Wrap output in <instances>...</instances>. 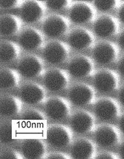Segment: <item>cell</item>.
<instances>
[{
	"instance_id": "f1b7e54d",
	"label": "cell",
	"mask_w": 124,
	"mask_h": 159,
	"mask_svg": "<svg viewBox=\"0 0 124 159\" xmlns=\"http://www.w3.org/2000/svg\"><path fill=\"white\" fill-rule=\"evenodd\" d=\"M69 2L68 0H48L46 5L49 9L53 11H60L65 9L68 6Z\"/></svg>"
},
{
	"instance_id": "4dcf8cb0",
	"label": "cell",
	"mask_w": 124,
	"mask_h": 159,
	"mask_svg": "<svg viewBox=\"0 0 124 159\" xmlns=\"http://www.w3.org/2000/svg\"><path fill=\"white\" fill-rule=\"evenodd\" d=\"M21 2L19 0H0V7L3 9H14L20 5Z\"/></svg>"
},
{
	"instance_id": "cb8c5ba5",
	"label": "cell",
	"mask_w": 124,
	"mask_h": 159,
	"mask_svg": "<svg viewBox=\"0 0 124 159\" xmlns=\"http://www.w3.org/2000/svg\"><path fill=\"white\" fill-rule=\"evenodd\" d=\"M20 19L13 14H4L0 18V34L2 36H13L20 30Z\"/></svg>"
},
{
	"instance_id": "277c9868",
	"label": "cell",
	"mask_w": 124,
	"mask_h": 159,
	"mask_svg": "<svg viewBox=\"0 0 124 159\" xmlns=\"http://www.w3.org/2000/svg\"><path fill=\"white\" fill-rule=\"evenodd\" d=\"M18 70L23 76L27 78H34L43 73V63L36 55H25L18 63Z\"/></svg>"
},
{
	"instance_id": "e0dca14e",
	"label": "cell",
	"mask_w": 124,
	"mask_h": 159,
	"mask_svg": "<svg viewBox=\"0 0 124 159\" xmlns=\"http://www.w3.org/2000/svg\"><path fill=\"white\" fill-rule=\"evenodd\" d=\"M95 137L99 146L103 148H109L117 144L120 135L118 131L113 126L103 125L96 129Z\"/></svg>"
},
{
	"instance_id": "d4e9b609",
	"label": "cell",
	"mask_w": 124,
	"mask_h": 159,
	"mask_svg": "<svg viewBox=\"0 0 124 159\" xmlns=\"http://www.w3.org/2000/svg\"><path fill=\"white\" fill-rule=\"evenodd\" d=\"M20 51L18 45L11 41H3L0 43V60L3 63H10L16 59Z\"/></svg>"
},
{
	"instance_id": "ac0fdd59",
	"label": "cell",
	"mask_w": 124,
	"mask_h": 159,
	"mask_svg": "<svg viewBox=\"0 0 124 159\" xmlns=\"http://www.w3.org/2000/svg\"><path fill=\"white\" fill-rule=\"evenodd\" d=\"M95 16V11L91 5L87 3L78 2L70 9L69 17L77 24H84L91 21Z\"/></svg>"
},
{
	"instance_id": "7a4b0ae2",
	"label": "cell",
	"mask_w": 124,
	"mask_h": 159,
	"mask_svg": "<svg viewBox=\"0 0 124 159\" xmlns=\"http://www.w3.org/2000/svg\"><path fill=\"white\" fill-rule=\"evenodd\" d=\"M67 45L61 41L53 40L46 43L43 49L45 60L51 64H59L64 62L69 57Z\"/></svg>"
},
{
	"instance_id": "7402d4cb",
	"label": "cell",
	"mask_w": 124,
	"mask_h": 159,
	"mask_svg": "<svg viewBox=\"0 0 124 159\" xmlns=\"http://www.w3.org/2000/svg\"><path fill=\"white\" fill-rule=\"evenodd\" d=\"M22 104L20 99L11 94L3 95L0 99V113L4 116H12L20 113Z\"/></svg>"
},
{
	"instance_id": "4fadbf2b",
	"label": "cell",
	"mask_w": 124,
	"mask_h": 159,
	"mask_svg": "<svg viewBox=\"0 0 124 159\" xmlns=\"http://www.w3.org/2000/svg\"><path fill=\"white\" fill-rule=\"evenodd\" d=\"M21 153L27 159H41L45 157L46 147L40 139L28 138L22 142Z\"/></svg>"
},
{
	"instance_id": "e575fe53",
	"label": "cell",
	"mask_w": 124,
	"mask_h": 159,
	"mask_svg": "<svg viewBox=\"0 0 124 159\" xmlns=\"http://www.w3.org/2000/svg\"><path fill=\"white\" fill-rule=\"evenodd\" d=\"M118 18L121 22L124 23V4H123L118 11Z\"/></svg>"
},
{
	"instance_id": "30bf717a",
	"label": "cell",
	"mask_w": 124,
	"mask_h": 159,
	"mask_svg": "<svg viewBox=\"0 0 124 159\" xmlns=\"http://www.w3.org/2000/svg\"><path fill=\"white\" fill-rule=\"evenodd\" d=\"M23 102L29 105H37L42 103L46 98L45 89L39 84L29 82L23 85L20 91Z\"/></svg>"
},
{
	"instance_id": "7c38bea8",
	"label": "cell",
	"mask_w": 124,
	"mask_h": 159,
	"mask_svg": "<svg viewBox=\"0 0 124 159\" xmlns=\"http://www.w3.org/2000/svg\"><path fill=\"white\" fill-rule=\"evenodd\" d=\"M71 126L73 130L77 133H87L94 128L95 118L87 111H77L71 118Z\"/></svg>"
},
{
	"instance_id": "d6a6232c",
	"label": "cell",
	"mask_w": 124,
	"mask_h": 159,
	"mask_svg": "<svg viewBox=\"0 0 124 159\" xmlns=\"http://www.w3.org/2000/svg\"><path fill=\"white\" fill-rule=\"evenodd\" d=\"M97 159H116V157L111 152H102L97 155L95 157Z\"/></svg>"
},
{
	"instance_id": "2e32d148",
	"label": "cell",
	"mask_w": 124,
	"mask_h": 159,
	"mask_svg": "<svg viewBox=\"0 0 124 159\" xmlns=\"http://www.w3.org/2000/svg\"><path fill=\"white\" fill-rule=\"evenodd\" d=\"M95 112L96 116L102 120H111L119 114L118 105L114 100L108 98H101L95 106Z\"/></svg>"
},
{
	"instance_id": "5b68a950",
	"label": "cell",
	"mask_w": 124,
	"mask_h": 159,
	"mask_svg": "<svg viewBox=\"0 0 124 159\" xmlns=\"http://www.w3.org/2000/svg\"><path fill=\"white\" fill-rule=\"evenodd\" d=\"M68 70L75 78H85L92 74L94 71V63L86 56L77 55L70 61Z\"/></svg>"
},
{
	"instance_id": "8fae6325",
	"label": "cell",
	"mask_w": 124,
	"mask_h": 159,
	"mask_svg": "<svg viewBox=\"0 0 124 159\" xmlns=\"http://www.w3.org/2000/svg\"><path fill=\"white\" fill-rule=\"evenodd\" d=\"M94 36L89 30L80 27L73 29L68 38L69 45L78 51L89 48L94 43Z\"/></svg>"
},
{
	"instance_id": "6da1fadb",
	"label": "cell",
	"mask_w": 124,
	"mask_h": 159,
	"mask_svg": "<svg viewBox=\"0 0 124 159\" xmlns=\"http://www.w3.org/2000/svg\"><path fill=\"white\" fill-rule=\"evenodd\" d=\"M46 139L52 147L63 148L71 144L73 136L67 127L61 125H53L50 126L46 131Z\"/></svg>"
},
{
	"instance_id": "f546056e",
	"label": "cell",
	"mask_w": 124,
	"mask_h": 159,
	"mask_svg": "<svg viewBox=\"0 0 124 159\" xmlns=\"http://www.w3.org/2000/svg\"><path fill=\"white\" fill-rule=\"evenodd\" d=\"M21 155L12 149L3 150L0 154V159H21Z\"/></svg>"
},
{
	"instance_id": "44dd1931",
	"label": "cell",
	"mask_w": 124,
	"mask_h": 159,
	"mask_svg": "<svg viewBox=\"0 0 124 159\" xmlns=\"http://www.w3.org/2000/svg\"><path fill=\"white\" fill-rule=\"evenodd\" d=\"M71 154L74 159H91L95 155V146L86 138L77 139L72 146Z\"/></svg>"
},
{
	"instance_id": "9c48e42d",
	"label": "cell",
	"mask_w": 124,
	"mask_h": 159,
	"mask_svg": "<svg viewBox=\"0 0 124 159\" xmlns=\"http://www.w3.org/2000/svg\"><path fill=\"white\" fill-rule=\"evenodd\" d=\"M69 76L64 70L51 69L45 73L43 81L49 91L58 92L64 90L69 84Z\"/></svg>"
},
{
	"instance_id": "74e56055",
	"label": "cell",
	"mask_w": 124,
	"mask_h": 159,
	"mask_svg": "<svg viewBox=\"0 0 124 159\" xmlns=\"http://www.w3.org/2000/svg\"><path fill=\"white\" fill-rule=\"evenodd\" d=\"M119 127L120 130L124 133V113L120 117L119 122Z\"/></svg>"
},
{
	"instance_id": "603a6c76",
	"label": "cell",
	"mask_w": 124,
	"mask_h": 159,
	"mask_svg": "<svg viewBox=\"0 0 124 159\" xmlns=\"http://www.w3.org/2000/svg\"><path fill=\"white\" fill-rule=\"evenodd\" d=\"M23 125L28 129H38L42 128L46 118L41 111L36 109H29L23 113L22 117Z\"/></svg>"
},
{
	"instance_id": "484cf974",
	"label": "cell",
	"mask_w": 124,
	"mask_h": 159,
	"mask_svg": "<svg viewBox=\"0 0 124 159\" xmlns=\"http://www.w3.org/2000/svg\"><path fill=\"white\" fill-rule=\"evenodd\" d=\"M19 84V76L16 71L9 68L0 70V87L3 89H12Z\"/></svg>"
},
{
	"instance_id": "3957f363",
	"label": "cell",
	"mask_w": 124,
	"mask_h": 159,
	"mask_svg": "<svg viewBox=\"0 0 124 159\" xmlns=\"http://www.w3.org/2000/svg\"><path fill=\"white\" fill-rule=\"evenodd\" d=\"M69 97L73 104L77 106L89 105L95 100V91L86 84L74 85L69 92Z\"/></svg>"
},
{
	"instance_id": "9a60e30c",
	"label": "cell",
	"mask_w": 124,
	"mask_h": 159,
	"mask_svg": "<svg viewBox=\"0 0 124 159\" xmlns=\"http://www.w3.org/2000/svg\"><path fill=\"white\" fill-rule=\"evenodd\" d=\"M95 60L100 64H108L117 57L118 51L116 46L108 42L97 43L92 52Z\"/></svg>"
},
{
	"instance_id": "5bb4252c",
	"label": "cell",
	"mask_w": 124,
	"mask_h": 159,
	"mask_svg": "<svg viewBox=\"0 0 124 159\" xmlns=\"http://www.w3.org/2000/svg\"><path fill=\"white\" fill-rule=\"evenodd\" d=\"M43 37L38 29L29 27L23 29L19 36V43L23 49L27 51H34L42 45Z\"/></svg>"
},
{
	"instance_id": "8992f818",
	"label": "cell",
	"mask_w": 124,
	"mask_h": 159,
	"mask_svg": "<svg viewBox=\"0 0 124 159\" xmlns=\"http://www.w3.org/2000/svg\"><path fill=\"white\" fill-rule=\"evenodd\" d=\"M69 29L67 20L61 15L54 14L46 18L43 22V30L50 38H58L66 33Z\"/></svg>"
},
{
	"instance_id": "1f68e13d",
	"label": "cell",
	"mask_w": 124,
	"mask_h": 159,
	"mask_svg": "<svg viewBox=\"0 0 124 159\" xmlns=\"http://www.w3.org/2000/svg\"><path fill=\"white\" fill-rule=\"evenodd\" d=\"M47 159H69V157L65 153L60 152H54L46 157Z\"/></svg>"
},
{
	"instance_id": "4316f807",
	"label": "cell",
	"mask_w": 124,
	"mask_h": 159,
	"mask_svg": "<svg viewBox=\"0 0 124 159\" xmlns=\"http://www.w3.org/2000/svg\"><path fill=\"white\" fill-rule=\"evenodd\" d=\"M17 129L12 122L6 121L0 126V140L3 144H7L12 143L16 139Z\"/></svg>"
},
{
	"instance_id": "52a82bcc",
	"label": "cell",
	"mask_w": 124,
	"mask_h": 159,
	"mask_svg": "<svg viewBox=\"0 0 124 159\" xmlns=\"http://www.w3.org/2000/svg\"><path fill=\"white\" fill-rule=\"evenodd\" d=\"M45 109L48 116L54 120H64L70 113L68 102L64 98L59 97H51L46 100Z\"/></svg>"
},
{
	"instance_id": "8d00e7d4",
	"label": "cell",
	"mask_w": 124,
	"mask_h": 159,
	"mask_svg": "<svg viewBox=\"0 0 124 159\" xmlns=\"http://www.w3.org/2000/svg\"><path fill=\"white\" fill-rule=\"evenodd\" d=\"M118 44L121 48L124 49V30L120 33L118 37Z\"/></svg>"
},
{
	"instance_id": "f35d334b",
	"label": "cell",
	"mask_w": 124,
	"mask_h": 159,
	"mask_svg": "<svg viewBox=\"0 0 124 159\" xmlns=\"http://www.w3.org/2000/svg\"><path fill=\"white\" fill-rule=\"evenodd\" d=\"M119 154L121 158L124 159V141L122 143L119 149Z\"/></svg>"
},
{
	"instance_id": "ffe728a7",
	"label": "cell",
	"mask_w": 124,
	"mask_h": 159,
	"mask_svg": "<svg viewBox=\"0 0 124 159\" xmlns=\"http://www.w3.org/2000/svg\"><path fill=\"white\" fill-rule=\"evenodd\" d=\"M116 20L108 15H103L98 18L94 23L95 34L101 38H108L115 34L118 30Z\"/></svg>"
},
{
	"instance_id": "836d02e7",
	"label": "cell",
	"mask_w": 124,
	"mask_h": 159,
	"mask_svg": "<svg viewBox=\"0 0 124 159\" xmlns=\"http://www.w3.org/2000/svg\"><path fill=\"white\" fill-rule=\"evenodd\" d=\"M118 70L122 76H124V56L120 60L118 63Z\"/></svg>"
},
{
	"instance_id": "83f0119b",
	"label": "cell",
	"mask_w": 124,
	"mask_h": 159,
	"mask_svg": "<svg viewBox=\"0 0 124 159\" xmlns=\"http://www.w3.org/2000/svg\"><path fill=\"white\" fill-rule=\"evenodd\" d=\"M95 5L96 9L102 12L109 11L117 5V1L116 0H95Z\"/></svg>"
},
{
	"instance_id": "d590c367",
	"label": "cell",
	"mask_w": 124,
	"mask_h": 159,
	"mask_svg": "<svg viewBox=\"0 0 124 159\" xmlns=\"http://www.w3.org/2000/svg\"><path fill=\"white\" fill-rule=\"evenodd\" d=\"M118 98H119L120 102L123 106H124V85L122 87V88L119 91Z\"/></svg>"
},
{
	"instance_id": "ba28073f",
	"label": "cell",
	"mask_w": 124,
	"mask_h": 159,
	"mask_svg": "<svg viewBox=\"0 0 124 159\" xmlns=\"http://www.w3.org/2000/svg\"><path fill=\"white\" fill-rule=\"evenodd\" d=\"M93 82L98 91L105 93H111L118 87V78L113 70L102 69L95 74Z\"/></svg>"
},
{
	"instance_id": "d6986e66",
	"label": "cell",
	"mask_w": 124,
	"mask_h": 159,
	"mask_svg": "<svg viewBox=\"0 0 124 159\" xmlns=\"http://www.w3.org/2000/svg\"><path fill=\"white\" fill-rule=\"evenodd\" d=\"M21 17L27 23H34L40 21L43 16L44 8L38 1H26L21 4Z\"/></svg>"
}]
</instances>
